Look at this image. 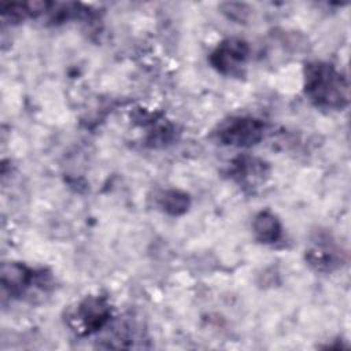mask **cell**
<instances>
[{
	"mask_svg": "<svg viewBox=\"0 0 351 351\" xmlns=\"http://www.w3.org/2000/svg\"><path fill=\"white\" fill-rule=\"evenodd\" d=\"M304 90L321 108L341 110L348 104V81L332 64L313 62L304 69Z\"/></svg>",
	"mask_w": 351,
	"mask_h": 351,
	"instance_id": "obj_1",
	"label": "cell"
},
{
	"mask_svg": "<svg viewBox=\"0 0 351 351\" xmlns=\"http://www.w3.org/2000/svg\"><path fill=\"white\" fill-rule=\"evenodd\" d=\"M111 318V306L103 296H86L70 315V325L81 335H92L103 329Z\"/></svg>",
	"mask_w": 351,
	"mask_h": 351,
	"instance_id": "obj_2",
	"label": "cell"
},
{
	"mask_svg": "<svg viewBox=\"0 0 351 351\" xmlns=\"http://www.w3.org/2000/svg\"><path fill=\"white\" fill-rule=\"evenodd\" d=\"M265 132V123L252 117H233L221 123L217 134L222 144L250 147L256 144Z\"/></svg>",
	"mask_w": 351,
	"mask_h": 351,
	"instance_id": "obj_3",
	"label": "cell"
},
{
	"mask_svg": "<svg viewBox=\"0 0 351 351\" xmlns=\"http://www.w3.org/2000/svg\"><path fill=\"white\" fill-rule=\"evenodd\" d=\"M49 274L45 270L30 269L21 263H8L1 269V284L11 295L22 296L32 289H45Z\"/></svg>",
	"mask_w": 351,
	"mask_h": 351,
	"instance_id": "obj_4",
	"label": "cell"
},
{
	"mask_svg": "<svg viewBox=\"0 0 351 351\" xmlns=\"http://www.w3.org/2000/svg\"><path fill=\"white\" fill-rule=\"evenodd\" d=\"M250 53L248 44L241 38L222 41L211 53V64L223 74H236L245 63Z\"/></svg>",
	"mask_w": 351,
	"mask_h": 351,
	"instance_id": "obj_5",
	"label": "cell"
},
{
	"mask_svg": "<svg viewBox=\"0 0 351 351\" xmlns=\"http://www.w3.org/2000/svg\"><path fill=\"white\" fill-rule=\"evenodd\" d=\"M266 176H267L266 165L255 158L243 156L233 163V177L241 185L255 188L258 184L265 181Z\"/></svg>",
	"mask_w": 351,
	"mask_h": 351,
	"instance_id": "obj_6",
	"label": "cell"
},
{
	"mask_svg": "<svg viewBox=\"0 0 351 351\" xmlns=\"http://www.w3.org/2000/svg\"><path fill=\"white\" fill-rule=\"evenodd\" d=\"M252 228L256 239L262 243H274L281 236V225L269 211L259 213L254 219Z\"/></svg>",
	"mask_w": 351,
	"mask_h": 351,
	"instance_id": "obj_7",
	"label": "cell"
},
{
	"mask_svg": "<svg viewBox=\"0 0 351 351\" xmlns=\"http://www.w3.org/2000/svg\"><path fill=\"white\" fill-rule=\"evenodd\" d=\"M162 207L170 214H181L188 207V196L180 191H167L162 197Z\"/></svg>",
	"mask_w": 351,
	"mask_h": 351,
	"instance_id": "obj_8",
	"label": "cell"
}]
</instances>
